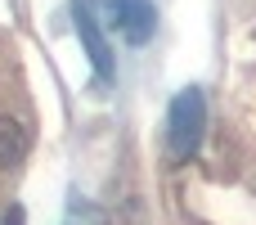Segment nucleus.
Here are the masks:
<instances>
[{
    "label": "nucleus",
    "mask_w": 256,
    "mask_h": 225,
    "mask_svg": "<svg viewBox=\"0 0 256 225\" xmlns=\"http://www.w3.org/2000/svg\"><path fill=\"white\" fill-rule=\"evenodd\" d=\"M112 23L126 36V45H148L158 32V5L153 0H112Z\"/></svg>",
    "instance_id": "obj_3"
},
{
    "label": "nucleus",
    "mask_w": 256,
    "mask_h": 225,
    "mask_svg": "<svg viewBox=\"0 0 256 225\" xmlns=\"http://www.w3.org/2000/svg\"><path fill=\"white\" fill-rule=\"evenodd\" d=\"M72 23H76V36H81V45H86L90 63H94V77H99V86H112V77H117V63H112V50H108V41H104L99 23H94V9H90V0H76V5H72Z\"/></svg>",
    "instance_id": "obj_2"
},
{
    "label": "nucleus",
    "mask_w": 256,
    "mask_h": 225,
    "mask_svg": "<svg viewBox=\"0 0 256 225\" xmlns=\"http://www.w3.org/2000/svg\"><path fill=\"white\" fill-rule=\"evenodd\" d=\"M0 225H22V207H9V216H4Z\"/></svg>",
    "instance_id": "obj_5"
},
{
    "label": "nucleus",
    "mask_w": 256,
    "mask_h": 225,
    "mask_svg": "<svg viewBox=\"0 0 256 225\" xmlns=\"http://www.w3.org/2000/svg\"><path fill=\"white\" fill-rule=\"evenodd\" d=\"M202 131H207V95L198 86H184L171 99V113H166V149H171V158H194L198 144H202Z\"/></svg>",
    "instance_id": "obj_1"
},
{
    "label": "nucleus",
    "mask_w": 256,
    "mask_h": 225,
    "mask_svg": "<svg viewBox=\"0 0 256 225\" xmlns=\"http://www.w3.org/2000/svg\"><path fill=\"white\" fill-rule=\"evenodd\" d=\"M22 153H27V131H22V122L9 117V113H0V171L18 167Z\"/></svg>",
    "instance_id": "obj_4"
}]
</instances>
